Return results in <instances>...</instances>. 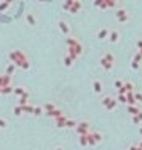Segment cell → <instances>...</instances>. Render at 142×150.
<instances>
[{
    "mask_svg": "<svg viewBox=\"0 0 142 150\" xmlns=\"http://www.w3.org/2000/svg\"><path fill=\"white\" fill-rule=\"evenodd\" d=\"M100 63H102V66L105 67V71H111L113 66H114V56H113V53H105Z\"/></svg>",
    "mask_w": 142,
    "mask_h": 150,
    "instance_id": "cell-1",
    "label": "cell"
},
{
    "mask_svg": "<svg viewBox=\"0 0 142 150\" xmlns=\"http://www.w3.org/2000/svg\"><path fill=\"white\" fill-rule=\"evenodd\" d=\"M116 17H117L119 22H126V21H128V13H126L125 10H117Z\"/></svg>",
    "mask_w": 142,
    "mask_h": 150,
    "instance_id": "cell-2",
    "label": "cell"
},
{
    "mask_svg": "<svg viewBox=\"0 0 142 150\" xmlns=\"http://www.w3.org/2000/svg\"><path fill=\"white\" fill-rule=\"evenodd\" d=\"M80 8H81V3H80L78 0H74V3H72V6H70V10H69V11H70L72 14H75V13H78V11H80Z\"/></svg>",
    "mask_w": 142,
    "mask_h": 150,
    "instance_id": "cell-3",
    "label": "cell"
},
{
    "mask_svg": "<svg viewBox=\"0 0 142 150\" xmlns=\"http://www.w3.org/2000/svg\"><path fill=\"white\" fill-rule=\"evenodd\" d=\"M97 38L98 39H106V38H109V32H108V28H102L100 32L97 33Z\"/></svg>",
    "mask_w": 142,
    "mask_h": 150,
    "instance_id": "cell-4",
    "label": "cell"
},
{
    "mask_svg": "<svg viewBox=\"0 0 142 150\" xmlns=\"http://www.w3.org/2000/svg\"><path fill=\"white\" fill-rule=\"evenodd\" d=\"M109 41L116 44V42L119 41V32H111L109 33Z\"/></svg>",
    "mask_w": 142,
    "mask_h": 150,
    "instance_id": "cell-5",
    "label": "cell"
},
{
    "mask_svg": "<svg viewBox=\"0 0 142 150\" xmlns=\"http://www.w3.org/2000/svg\"><path fill=\"white\" fill-rule=\"evenodd\" d=\"M95 6H100L102 10H106V8H108V5H106L105 0H95Z\"/></svg>",
    "mask_w": 142,
    "mask_h": 150,
    "instance_id": "cell-6",
    "label": "cell"
},
{
    "mask_svg": "<svg viewBox=\"0 0 142 150\" xmlns=\"http://www.w3.org/2000/svg\"><path fill=\"white\" fill-rule=\"evenodd\" d=\"M59 28H61L63 33H69V27H67L66 22H59Z\"/></svg>",
    "mask_w": 142,
    "mask_h": 150,
    "instance_id": "cell-7",
    "label": "cell"
},
{
    "mask_svg": "<svg viewBox=\"0 0 142 150\" xmlns=\"http://www.w3.org/2000/svg\"><path fill=\"white\" fill-rule=\"evenodd\" d=\"M105 2H106V5H108V8H113V6H116L117 0H105Z\"/></svg>",
    "mask_w": 142,
    "mask_h": 150,
    "instance_id": "cell-8",
    "label": "cell"
},
{
    "mask_svg": "<svg viewBox=\"0 0 142 150\" xmlns=\"http://www.w3.org/2000/svg\"><path fill=\"white\" fill-rule=\"evenodd\" d=\"M94 89L97 92H100L102 91V83L100 82H94Z\"/></svg>",
    "mask_w": 142,
    "mask_h": 150,
    "instance_id": "cell-9",
    "label": "cell"
},
{
    "mask_svg": "<svg viewBox=\"0 0 142 150\" xmlns=\"http://www.w3.org/2000/svg\"><path fill=\"white\" fill-rule=\"evenodd\" d=\"M28 22H30V24H34V22H36V19H34L33 16H28Z\"/></svg>",
    "mask_w": 142,
    "mask_h": 150,
    "instance_id": "cell-10",
    "label": "cell"
},
{
    "mask_svg": "<svg viewBox=\"0 0 142 150\" xmlns=\"http://www.w3.org/2000/svg\"><path fill=\"white\" fill-rule=\"evenodd\" d=\"M134 99H137L139 102H142V94H134Z\"/></svg>",
    "mask_w": 142,
    "mask_h": 150,
    "instance_id": "cell-11",
    "label": "cell"
},
{
    "mask_svg": "<svg viewBox=\"0 0 142 150\" xmlns=\"http://www.w3.org/2000/svg\"><path fill=\"white\" fill-rule=\"evenodd\" d=\"M141 134H142V128H141Z\"/></svg>",
    "mask_w": 142,
    "mask_h": 150,
    "instance_id": "cell-12",
    "label": "cell"
}]
</instances>
